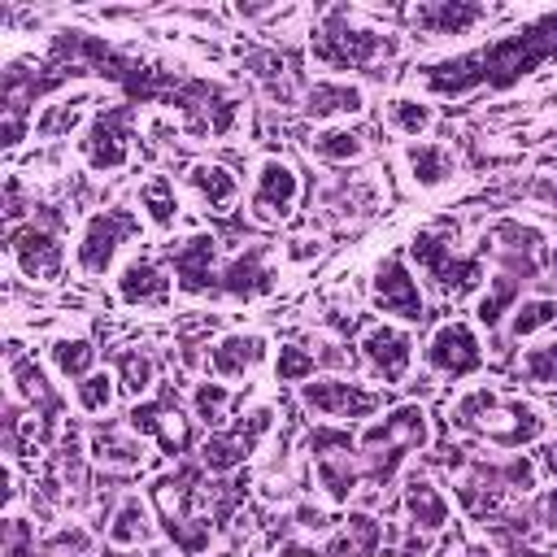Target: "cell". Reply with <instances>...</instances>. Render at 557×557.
<instances>
[{"mask_svg":"<svg viewBox=\"0 0 557 557\" xmlns=\"http://www.w3.org/2000/svg\"><path fill=\"white\" fill-rule=\"evenodd\" d=\"M518 379L531 387H548V392L557 387V339L553 335H544L518 352Z\"/></svg>","mask_w":557,"mask_h":557,"instance_id":"b9f144b4","label":"cell"},{"mask_svg":"<svg viewBox=\"0 0 557 557\" xmlns=\"http://www.w3.org/2000/svg\"><path fill=\"white\" fill-rule=\"evenodd\" d=\"M366 300L379 318L387 322H400V326H413L426 318V292H422V274L413 270L409 252L405 248H392L383 252L370 274H366Z\"/></svg>","mask_w":557,"mask_h":557,"instance_id":"9c48e42d","label":"cell"},{"mask_svg":"<svg viewBox=\"0 0 557 557\" xmlns=\"http://www.w3.org/2000/svg\"><path fill=\"white\" fill-rule=\"evenodd\" d=\"M96 117L91 109V87H70L52 100H44L35 113H30V135L39 144H57V139H70V135H83V126Z\"/></svg>","mask_w":557,"mask_h":557,"instance_id":"484cf974","label":"cell"},{"mask_svg":"<svg viewBox=\"0 0 557 557\" xmlns=\"http://www.w3.org/2000/svg\"><path fill=\"white\" fill-rule=\"evenodd\" d=\"M400 518H405V531H413L422 540H440L457 518V500L431 474L409 466L400 474Z\"/></svg>","mask_w":557,"mask_h":557,"instance_id":"44dd1931","label":"cell"},{"mask_svg":"<svg viewBox=\"0 0 557 557\" xmlns=\"http://www.w3.org/2000/svg\"><path fill=\"white\" fill-rule=\"evenodd\" d=\"M492 466H496L505 496H535L544 487V470H540L535 453H500V457H492Z\"/></svg>","mask_w":557,"mask_h":557,"instance_id":"60d3db41","label":"cell"},{"mask_svg":"<svg viewBox=\"0 0 557 557\" xmlns=\"http://www.w3.org/2000/svg\"><path fill=\"white\" fill-rule=\"evenodd\" d=\"M300 113L313 126H331V122H357L370 113V91L361 78H344V74H313L300 91Z\"/></svg>","mask_w":557,"mask_h":557,"instance_id":"7402d4cb","label":"cell"},{"mask_svg":"<svg viewBox=\"0 0 557 557\" xmlns=\"http://www.w3.org/2000/svg\"><path fill=\"white\" fill-rule=\"evenodd\" d=\"M274 357V339L257 326H231L222 335L209 339L205 348V370L222 383H244L252 374H261Z\"/></svg>","mask_w":557,"mask_h":557,"instance_id":"ffe728a7","label":"cell"},{"mask_svg":"<svg viewBox=\"0 0 557 557\" xmlns=\"http://www.w3.org/2000/svg\"><path fill=\"white\" fill-rule=\"evenodd\" d=\"M270 374H274V383H283V387H305L313 374H322V366H318V357H313L309 344L283 339V344H274Z\"/></svg>","mask_w":557,"mask_h":557,"instance_id":"ab89813d","label":"cell"},{"mask_svg":"<svg viewBox=\"0 0 557 557\" xmlns=\"http://www.w3.org/2000/svg\"><path fill=\"white\" fill-rule=\"evenodd\" d=\"M483 17H487L483 4H461V0H435V4H413V9H409V22H413L422 35H440V39L470 35Z\"/></svg>","mask_w":557,"mask_h":557,"instance_id":"836d02e7","label":"cell"},{"mask_svg":"<svg viewBox=\"0 0 557 557\" xmlns=\"http://www.w3.org/2000/svg\"><path fill=\"white\" fill-rule=\"evenodd\" d=\"M431 444H435V418L422 400L383 405L374 418L357 426V453L366 466V483L374 487L396 483Z\"/></svg>","mask_w":557,"mask_h":557,"instance_id":"7a4b0ae2","label":"cell"},{"mask_svg":"<svg viewBox=\"0 0 557 557\" xmlns=\"http://www.w3.org/2000/svg\"><path fill=\"white\" fill-rule=\"evenodd\" d=\"M74 152L87 174L117 178L135 165V109L131 104H104L74 139Z\"/></svg>","mask_w":557,"mask_h":557,"instance_id":"ba28073f","label":"cell"},{"mask_svg":"<svg viewBox=\"0 0 557 557\" xmlns=\"http://www.w3.org/2000/svg\"><path fill=\"white\" fill-rule=\"evenodd\" d=\"M9 261H13V270L26 283L52 287L65 274V265L74 261V252L65 248V239L52 226H44V222H17V226H9Z\"/></svg>","mask_w":557,"mask_h":557,"instance_id":"e0dca14e","label":"cell"},{"mask_svg":"<svg viewBox=\"0 0 557 557\" xmlns=\"http://www.w3.org/2000/svg\"><path fill=\"white\" fill-rule=\"evenodd\" d=\"M83 457L104 474H144L152 461V444L139 431H131V422H104L87 431Z\"/></svg>","mask_w":557,"mask_h":557,"instance_id":"603a6c76","label":"cell"},{"mask_svg":"<svg viewBox=\"0 0 557 557\" xmlns=\"http://www.w3.org/2000/svg\"><path fill=\"white\" fill-rule=\"evenodd\" d=\"M222 244L213 231L196 226V231H183L165 244V265L174 274V292L183 300H209L222 283Z\"/></svg>","mask_w":557,"mask_h":557,"instance_id":"9a60e30c","label":"cell"},{"mask_svg":"<svg viewBox=\"0 0 557 557\" xmlns=\"http://www.w3.org/2000/svg\"><path fill=\"white\" fill-rule=\"evenodd\" d=\"M4 374H9V396L22 400L35 418L57 422L61 409L70 405V396H61V387L52 383L57 374H52L48 366H39L35 357H26L22 344H9V352H4Z\"/></svg>","mask_w":557,"mask_h":557,"instance_id":"cb8c5ba5","label":"cell"},{"mask_svg":"<svg viewBox=\"0 0 557 557\" xmlns=\"http://www.w3.org/2000/svg\"><path fill=\"white\" fill-rule=\"evenodd\" d=\"M235 400H239L235 383H222V379H213V374H205V379H196V383L187 387V413H191L205 431L226 426V422H231Z\"/></svg>","mask_w":557,"mask_h":557,"instance_id":"74e56055","label":"cell"},{"mask_svg":"<svg viewBox=\"0 0 557 557\" xmlns=\"http://www.w3.org/2000/svg\"><path fill=\"white\" fill-rule=\"evenodd\" d=\"M109 370L117 374V387L122 396L135 405L144 396H152L161 387V370H157V357L144 348V344H122L113 357H109Z\"/></svg>","mask_w":557,"mask_h":557,"instance_id":"d590c367","label":"cell"},{"mask_svg":"<svg viewBox=\"0 0 557 557\" xmlns=\"http://www.w3.org/2000/svg\"><path fill=\"white\" fill-rule=\"evenodd\" d=\"M400 165L418 191H440L457 178V152L444 139H413L400 148Z\"/></svg>","mask_w":557,"mask_h":557,"instance_id":"f546056e","label":"cell"},{"mask_svg":"<svg viewBox=\"0 0 557 557\" xmlns=\"http://www.w3.org/2000/svg\"><path fill=\"white\" fill-rule=\"evenodd\" d=\"M104 548L109 553H139V548H152L161 540V518L152 509V496L144 492H122L104 518V531H100Z\"/></svg>","mask_w":557,"mask_h":557,"instance_id":"d4e9b609","label":"cell"},{"mask_svg":"<svg viewBox=\"0 0 557 557\" xmlns=\"http://www.w3.org/2000/svg\"><path fill=\"white\" fill-rule=\"evenodd\" d=\"M418 352H422V344L413 339V331L400 326V322H387V318H374L357 335L361 370L379 387H405L409 374H413V366H418Z\"/></svg>","mask_w":557,"mask_h":557,"instance_id":"2e32d148","label":"cell"},{"mask_svg":"<svg viewBox=\"0 0 557 557\" xmlns=\"http://www.w3.org/2000/svg\"><path fill=\"white\" fill-rule=\"evenodd\" d=\"M139 231H148V226H144L139 213L126 209V205L91 209V213L78 222V231H74V270H78L83 278H91V283L113 278V270L126 261V244H131Z\"/></svg>","mask_w":557,"mask_h":557,"instance_id":"52a82bcc","label":"cell"},{"mask_svg":"<svg viewBox=\"0 0 557 557\" xmlns=\"http://www.w3.org/2000/svg\"><path fill=\"white\" fill-rule=\"evenodd\" d=\"M305 466H309V483H313L318 500H326L331 509H348L357 487L366 483V466H361L352 426L313 422V431L305 435Z\"/></svg>","mask_w":557,"mask_h":557,"instance_id":"277c9868","label":"cell"},{"mask_svg":"<svg viewBox=\"0 0 557 557\" xmlns=\"http://www.w3.org/2000/svg\"><path fill=\"white\" fill-rule=\"evenodd\" d=\"M409 261L422 278H431L444 296L453 300H466L474 296L483 283H487V261L470 248L457 244L453 231H440V226H422L413 239H409Z\"/></svg>","mask_w":557,"mask_h":557,"instance_id":"8992f818","label":"cell"},{"mask_svg":"<svg viewBox=\"0 0 557 557\" xmlns=\"http://www.w3.org/2000/svg\"><path fill=\"white\" fill-rule=\"evenodd\" d=\"M117 396H122V387H117V374H113L109 366H96L87 379H78V383L70 387V405H74V413H83V418H104V413H113Z\"/></svg>","mask_w":557,"mask_h":557,"instance_id":"f35d334b","label":"cell"},{"mask_svg":"<svg viewBox=\"0 0 557 557\" xmlns=\"http://www.w3.org/2000/svg\"><path fill=\"white\" fill-rule=\"evenodd\" d=\"M483 261H492L500 274H513V278H535L548 261V231L531 218H496L479 248H474Z\"/></svg>","mask_w":557,"mask_h":557,"instance_id":"7c38bea8","label":"cell"},{"mask_svg":"<svg viewBox=\"0 0 557 557\" xmlns=\"http://www.w3.org/2000/svg\"><path fill=\"white\" fill-rule=\"evenodd\" d=\"M448 557H500V553H496L487 540H461V544H457Z\"/></svg>","mask_w":557,"mask_h":557,"instance_id":"7dc6e473","label":"cell"},{"mask_svg":"<svg viewBox=\"0 0 557 557\" xmlns=\"http://www.w3.org/2000/svg\"><path fill=\"white\" fill-rule=\"evenodd\" d=\"M418 361H422L426 374H435L444 383H470V379L483 374L487 348H483V335L470 318H440L426 331Z\"/></svg>","mask_w":557,"mask_h":557,"instance_id":"30bf717a","label":"cell"},{"mask_svg":"<svg viewBox=\"0 0 557 557\" xmlns=\"http://www.w3.org/2000/svg\"><path fill=\"white\" fill-rule=\"evenodd\" d=\"M553 326H557V296H548V292H522V300L505 318V335L513 344H535Z\"/></svg>","mask_w":557,"mask_h":557,"instance_id":"8d00e7d4","label":"cell"},{"mask_svg":"<svg viewBox=\"0 0 557 557\" xmlns=\"http://www.w3.org/2000/svg\"><path fill=\"white\" fill-rule=\"evenodd\" d=\"M535 522H540V531L548 540H557V483L535 492Z\"/></svg>","mask_w":557,"mask_h":557,"instance_id":"ee69618b","label":"cell"},{"mask_svg":"<svg viewBox=\"0 0 557 557\" xmlns=\"http://www.w3.org/2000/svg\"><path fill=\"white\" fill-rule=\"evenodd\" d=\"M518 300H522V278L496 270V274H487V283L470 296V322H474L479 331H500Z\"/></svg>","mask_w":557,"mask_h":557,"instance_id":"e575fe53","label":"cell"},{"mask_svg":"<svg viewBox=\"0 0 557 557\" xmlns=\"http://www.w3.org/2000/svg\"><path fill=\"white\" fill-rule=\"evenodd\" d=\"M396 52V30L370 22L357 9H331L322 13L313 39H309V61L322 74H344L352 78V70H374Z\"/></svg>","mask_w":557,"mask_h":557,"instance_id":"3957f363","label":"cell"},{"mask_svg":"<svg viewBox=\"0 0 557 557\" xmlns=\"http://www.w3.org/2000/svg\"><path fill=\"white\" fill-rule=\"evenodd\" d=\"M387 522L370 509H339V522L322 540V557H383Z\"/></svg>","mask_w":557,"mask_h":557,"instance_id":"4316f807","label":"cell"},{"mask_svg":"<svg viewBox=\"0 0 557 557\" xmlns=\"http://www.w3.org/2000/svg\"><path fill=\"white\" fill-rule=\"evenodd\" d=\"M109 292H113L117 309H135V313L165 309L178 296L174 292V274L157 252H126V261L109 278Z\"/></svg>","mask_w":557,"mask_h":557,"instance_id":"ac0fdd59","label":"cell"},{"mask_svg":"<svg viewBox=\"0 0 557 557\" xmlns=\"http://www.w3.org/2000/svg\"><path fill=\"white\" fill-rule=\"evenodd\" d=\"M535 457H540L544 479H548V483H557V435H548V440L540 444V453H535Z\"/></svg>","mask_w":557,"mask_h":557,"instance_id":"bcb514c9","label":"cell"},{"mask_svg":"<svg viewBox=\"0 0 557 557\" xmlns=\"http://www.w3.org/2000/svg\"><path fill=\"white\" fill-rule=\"evenodd\" d=\"M448 426L496 448V453H527L531 444L548 440V413L518 387L500 379H470L453 392L444 409Z\"/></svg>","mask_w":557,"mask_h":557,"instance_id":"6da1fadb","label":"cell"},{"mask_svg":"<svg viewBox=\"0 0 557 557\" xmlns=\"http://www.w3.org/2000/svg\"><path fill=\"white\" fill-rule=\"evenodd\" d=\"M126 422H131V431H139V435H144L161 457H170V461H178V457H187L191 448H200V440H196V418L187 413V400L170 396L165 387H157L152 396L135 400V405L126 409Z\"/></svg>","mask_w":557,"mask_h":557,"instance_id":"5bb4252c","label":"cell"},{"mask_svg":"<svg viewBox=\"0 0 557 557\" xmlns=\"http://www.w3.org/2000/svg\"><path fill=\"white\" fill-rule=\"evenodd\" d=\"M44 357H48V370L61 379V383H78V379H87L96 366H100V348H96V339L87 335V326H61L52 339H48V348H44Z\"/></svg>","mask_w":557,"mask_h":557,"instance_id":"4dcf8cb0","label":"cell"},{"mask_svg":"<svg viewBox=\"0 0 557 557\" xmlns=\"http://www.w3.org/2000/svg\"><path fill=\"white\" fill-rule=\"evenodd\" d=\"M435 122H440V109H435V100L422 96V91H392V96L383 100V126H387L392 135H400L405 144L431 139Z\"/></svg>","mask_w":557,"mask_h":557,"instance_id":"d6a6232c","label":"cell"},{"mask_svg":"<svg viewBox=\"0 0 557 557\" xmlns=\"http://www.w3.org/2000/svg\"><path fill=\"white\" fill-rule=\"evenodd\" d=\"M183 183H187V191L196 196V205H205L209 213H235V205H239V196H244V178L231 170V165H222V161H213V157H200V161H191L187 165V174H183Z\"/></svg>","mask_w":557,"mask_h":557,"instance_id":"83f0119b","label":"cell"},{"mask_svg":"<svg viewBox=\"0 0 557 557\" xmlns=\"http://www.w3.org/2000/svg\"><path fill=\"white\" fill-rule=\"evenodd\" d=\"M296 400L313 422H335V426H361L383 409V392L348 374H313L305 387H296Z\"/></svg>","mask_w":557,"mask_h":557,"instance_id":"8fae6325","label":"cell"},{"mask_svg":"<svg viewBox=\"0 0 557 557\" xmlns=\"http://www.w3.org/2000/svg\"><path fill=\"white\" fill-rule=\"evenodd\" d=\"M283 278V252H274L265 239H248L239 252L222 261V283L218 296L226 300H265Z\"/></svg>","mask_w":557,"mask_h":557,"instance_id":"d6986e66","label":"cell"},{"mask_svg":"<svg viewBox=\"0 0 557 557\" xmlns=\"http://www.w3.org/2000/svg\"><path fill=\"white\" fill-rule=\"evenodd\" d=\"M305 200V174L292 157L265 152L252 161V183H248V218L257 226H283Z\"/></svg>","mask_w":557,"mask_h":557,"instance_id":"4fadbf2b","label":"cell"},{"mask_svg":"<svg viewBox=\"0 0 557 557\" xmlns=\"http://www.w3.org/2000/svg\"><path fill=\"white\" fill-rule=\"evenodd\" d=\"M278 418H283V413H278V405H274L270 396H252V400H244V409H239L226 426H218V431H209V435L200 440V448H196L200 470L213 474V479H231V474H239V470L257 457V448L274 435Z\"/></svg>","mask_w":557,"mask_h":557,"instance_id":"5b68a950","label":"cell"},{"mask_svg":"<svg viewBox=\"0 0 557 557\" xmlns=\"http://www.w3.org/2000/svg\"><path fill=\"white\" fill-rule=\"evenodd\" d=\"M305 152L318 161V165H357L370 157V139L352 126V122H331V126H309L305 131Z\"/></svg>","mask_w":557,"mask_h":557,"instance_id":"1f68e13d","label":"cell"},{"mask_svg":"<svg viewBox=\"0 0 557 557\" xmlns=\"http://www.w3.org/2000/svg\"><path fill=\"white\" fill-rule=\"evenodd\" d=\"M91 553V531L83 522H57L52 531L39 535V548L35 557H87Z\"/></svg>","mask_w":557,"mask_h":557,"instance_id":"7bdbcfd3","label":"cell"},{"mask_svg":"<svg viewBox=\"0 0 557 557\" xmlns=\"http://www.w3.org/2000/svg\"><path fill=\"white\" fill-rule=\"evenodd\" d=\"M135 213L152 235H174L183 222V191L170 174L152 170L148 178H139L135 187Z\"/></svg>","mask_w":557,"mask_h":557,"instance_id":"f1b7e54d","label":"cell"},{"mask_svg":"<svg viewBox=\"0 0 557 557\" xmlns=\"http://www.w3.org/2000/svg\"><path fill=\"white\" fill-rule=\"evenodd\" d=\"M30 131V117H22L17 109H9L4 113V148L13 152V148H22V135Z\"/></svg>","mask_w":557,"mask_h":557,"instance_id":"f6af8a7d","label":"cell"}]
</instances>
